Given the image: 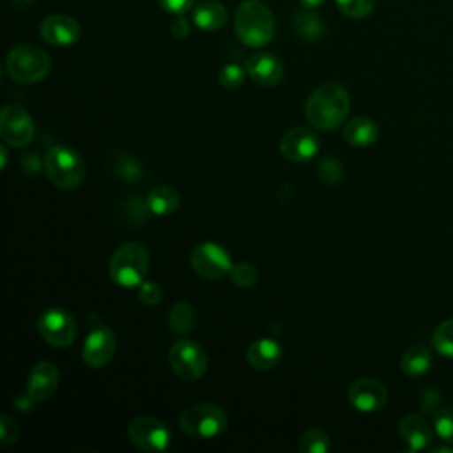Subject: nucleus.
Returning a JSON list of instances; mask_svg holds the SVG:
<instances>
[{"label":"nucleus","mask_w":453,"mask_h":453,"mask_svg":"<svg viewBox=\"0 0 453 453\" xmlns=\"http://www.w3.org/2000/svg\"><path fill=\"white\" fill-rule=\"evenodd\" d=\"M432 352L425 345H411L400 359V368L409 377H419L425 375L432 368Z\"/></svg>","instance_id":"5701e85b"},{"label":"nucleus","mask_w":453,"mask_h":453,"mask_svg":"<svg viewBox=\"0 0 453 453\" xmlns=\"http://www.w3.org/2000/svg\"><path fill=\"white\" fill-rule=\"evenodd\" d=\"M398 432L402 441L411 451L428 449L434 442V428L419 414H407L398 423Z\"/></svg>","instance_id":"a211bd4d"},{"label":"nucleus","mask_w":453,"mask_h":453,"mask_svg":"<svg viewBox=\"0 0 453 453\" xmlns=\"http://www.w3.org/2000/svg\"><path fill=\"white\" fill-rule=\"evenodd\" d=\"M168 363L172 372L182 380L200 379L209 366L207 352L200 343L189 338L177 340L168 350Z\"/></svg>","instance_id":"0eeeda50"},{"label":"nucleus","mask_w":453,"mask_h":453,"mask_svg":"<svg viewBox=\"0 0 453 453\" xmlns=\"http://www.w3.org/2000/svg\"><path fill=\"white\" fill-rule=\"evenodd\" d=\"M232 283L235 287H241V288H250L257 283L258 280V273H257V267L251 265L250 262H239V264H234L230 273H228Z\"/></svg>","instance_id":"c85d7f7f"},{"label":"nucleus","mask_w":453,"mask_h":453,"mask_svg":"<svg viewBox=\"0 0 453 453\" xmlns=\"http://www.w3.org/2000/svg\"><path fill=\"white\" fill-rule=\"evenodd\" d=\"M434 430L448 444H453V403L439 409L434 414Z\"/></svg>","instance_id":"cd10ccee"},{"label":"nucleus","mask_w":453,"mask_h":453,"mask_svg":"<svg viewBox=\"0 0 453 453\" xmlns=\"http://www.w3.org/2000/svg\"><path fill=\"white\" fill-rule=\"evenodd\" d=\"M127 437L134 448L147 453L165 451L172 442V432L168 426L152 416L134 418L127 425Z\"/></svg>","instance_id":"6e6552de"},{"label":"nucleus","mask_w":453,"mask_h":453,"mask_svg":"<svg viewBox=\"0 0 453 453\" xmlns=\"http://www.w3.org/2000/svg\"><path fill=\"white\" fill-rule=\"evenodd\" d=\"M292 28L304 41H317L326 32V27H324L320 16L311 12V9H304L297 14H294Z\"/></svg>","instance_id":"b1692460"},{"label":"nucleus","mask_w":453,"mask_h":453,"mask_svg":"<svg viewBox=\"0 0 453 453\" xmlns=\"http://www.w3.org/2000/svg\"><path fill=\"white\" fill-rule=\"evenodd\" d=\"M193 21L203 32H218L228 18L226 7L218 0H202L193 7Z\"/></svg>","instance_id":"aec40b11"},{"label":"nucleus","mask_w":453,"mask_h":453,"mask_svg":"<svg viewBox=\"0 0 453 453\" xmlns=\"http://www.w3.org/2000/svg\"><path fill=\"white\" fill-rule=\"evenodd\" d=\"M329 448V435L322 428H308L297 441V449L301 453H327Z\"/></svg>","instance_id":"a878e982"},{"label":"nucleus","mask_w":453,"mask_h":453,"mask_svg":"<svg viewBox=\"0 0 453 453\" xmlns=\"http://www.w3.org/2000/svg\"><path fill=\"white\" fill-rule=\"evenodd\" d=\"M149 264L150 257L143 244L134 241L124 242L113 251L108 262V274L113 283L124 288H133L145 280Z\"/></svg>","instance_id":"7ed1b4c3"},{"label":"nucleus","mask_w":453,"mask_h":453,"mask_svg":"<svg viewBox=\"0 0 453 453\" xmlns=\"http://www.w3.org/2000/svg\"><path fill=\"white\" fill-rule=\"evenodd\" d=\"M350 111L347 88L334 81L319 85L306 99L304 115L308 122L322 131H333L343 124Z\"/></svg>","instance_id":"f257e3e1"},{"label":"nucleus","mask_w":453,"mask_h":453,"mask_svg":"<svg viewBox=\"0 0 453 453\" xmlns=\"http://www.w3.org/2000/svg\"><path fill=\"white\" fill-rule=\"evenodd\" d=\"M39 34L48 44L67 48L80 41L81 27L76 18L58 12V14H50L41 21Z\"/></svg>","instance_id":"2eb2a0df"},{"label":"nucleus","mask_w":453,"mask_h":453,"mask_svg":"<svg viewBox=\"0 0 453 453\" xmlns=\"http://www.w3.org/2000/svg\"><path fill=\"white\" fill-rule=\"evenodd\" d=\"M0 152H2V168H5V163H7V149H5V143L0 147Z\"/></svg>","instance_id":"58836bf2"},{"label":"nucleus","mask_w":453,"mask_h":453,"mask_svg":"<svg viewBox=\"0 0 453 453\" xmlns=\"http://www.w3.org/2000/svg\"><path fill=\"white\" fill-rule=\"evenodd\" d=\"M111 170L122 177V179H127V180H136L140 175H142V168L138 165V161L131 156H111Z\"/></svg>","instance_id":"c756f323"},{"label":"nucleus","mask_w":453,"mask_h":453,"mask_svg":"<svg viewBox=\"0 0 453 453\" xmlns=\"http://www.w3.org/2000/svg\"><path fill=\"white\" fill-rule=\"evenodd\" d=\"M196 310L188 301H179L168 313V326L177 334H188L196 326Z\"/></svg>","instance_id":"393cba45"},{"label":"nucleus","mask_w":453,"mask_h":453,"mask_svg":"<svg viewBox=\"0 0 453 453\" xmlns=\"http://www.w3.org/2000/svg\"><path fill=\"white\" fill-rule=\"evenodd\" d=\"M234 30L242 44L262 48L274 35V14L262 0H244L235 11Z\"/></svg>","instance_id":"f03ea898"},{"label":"nucleus","mask_w":453,"mask_h":453,"mask_svg":"<svg viewBox=\"0 0 453 453\" xmlns=\"http://www.w3.org/2000/svg\"><path fill=\"white\" fill-rule=\"evenodd\" d=\"M39 334L46 343L57 349H65L76 340V322L71 313L62 308H50L37 320Z\"/></svg>","instance_id":"9d476101"},{"label":"nucleus","mask_w":453,"mask_h":453,"mask_svg":"<svg viewBox=\"0 0 453 453\" xmlns=\"http://www.w3.org/2000/svg\"><path fill=\"white\" fill-rule=\"evenodd\" d=\"M179 426L193 439H212L228 428V416L216 403H196L180 412Z\"/></svg>","instance_id":"423d86ee"},{"label":"nucleus","mask_w":453,"mask_h":453,"mask_svg":"<svg viewBox=\"0 0 453 453\" xmlns=\"http://www.w3.org/2000/svg\"><path fill=\"white\" fill-rule=\"evenodd\" d=\"M115 349H117L115 333L106 326H97L87 334L83 342V349H81L83 363L90 368H103L111 361Z\"/></svg>","instance_id":"4468645a"},{"label":"nucleus","mask_w":453,"mask_h":453,"mask_svg":"<svg viewBox=\"0 0 453 453\" xmlns=\"http://www.w3.org/2000/svg\"><path fill=\"white\" fill-rule=\"evenodd\" d=\"M248 76L262 87H274L283 80V62L267 51H257L246 60Z\"/></svg>","instance_id":"dca6fc26"},{"label":"nucleus","mask_w":453,"mask_h":453,"mask_svg":"<svg viewBox=\"0 0 453 453\" xmlns=\"http://www.w3.org/2000/svg\"><path fill=\"white\" fill-rule=\"evenodd\" d=\"M170 32L177 39H184V37L189 35L191 27H189V21L184 18V14H175V18L170 23Z\"/></svg>","instance_id":"e433bc0d"},{"label":"nucleus","mask_w":453,"mask_h":453,"mask_svg":"<svg viewBox=\"0 0 453 453\" xmlns=\"http://www.w3.org/2000/svg\"><path fill=\"white\" fill-rule=\"evenodd\" d=\"M334 2L345 16L354 19L366 18L375 7V0H334Z\"/></svg>","instance_id":"7c9ffc66"},{"label":"nucleus","mask_w":453,"mask_h":453,"mask_svg":"<svg viewBox=\"0 0 453 453\" xmlns=\"http://www.w3.org/2000/svg\"><path fill=\"white\" fill-rule=\"evenodd\" d=\"M19 437V426L18 423L9 418V416H2L0 418V448L7 449L11 448Z\"/></svg>","instance_id":"473e14b6"},{"label":"nucleus","mask_w":453,"mask_h":453,"mask_svg":"<svg viewBox=\"0 0 453 453\" xmlns=\"http://www.w3.org/2000/svg\"><path fill=\"white\" fill-rule=\"evenodd\" d=\"M35 134L32 117L16 104H7L0 111V136L9 147H27Z\"/></svg>","instance_id":"9b49d317"},{"label":"nucleus","mask_w":453,"mask_h":453,"mask_svg":"<svg viewBox=\"0 0 453 453\" xmlns=\"http://www.w3.org/2000/svg\"><path fill=\"white\" fill-rule=\"evenodd\" d=\"M161 297H163V290H161V287L157 283H154V281H142L138 285V299L143 304L154 306V304H157L161 301Z\"/></svg>","instance_id":"f704fd0d"},{"label":"nucleus","mask_w":453,"mask_h":453,"mask_svg":"<svg viewBox=\"0 0 453 453\" xmlns=\"http://www.w3.org/2000/svg\"><path fill=\"white\" fill-rule=\"evenodd\" d=\"M377 136H379L377 124L365 115L350 119L343 127L345 142L354 147H368L377 140Z\"/></svg>","instance_id":"412c9836"},{"label":"nucleus","mask_w":453,"mask_h":453,"mask_svg":"<svg viewBox=\"0 0 453 453\" xmlns=\"http://www.w3.org/2000/svg\"><path fill=\"white\" fill-rule=\"evenodd\" d=\"M319 175L327 184H336L342 179V165L336 159L324 157L319 163Z\"/></svg>","instance_id":"72a5a7b5"},{"label":"nucleus","mask_w":453,"mask_h":453,"mask_svg":"<svg viewBox=\"0 0 453 453\" xmlns=\"http://www.w3.org/2000/svg\"><path fill=\"white\" fill-rule=\"evenodd\" d=\"M349 403L359 412H375L388 402V388L373 377L354 380L347 391Z\"/></svg>","instance_id":"ddd939ff"},{"label":"nucleus","mask_w":453,"mask_h":453,"mask_svg":"<svg viewBox=\"0 0 453 453\" xmlns=\"http://www.w3.org/2000/svg\"><path fill=\"white\" fill-rule=\"evenodd\" d=\"M326 0H299V4H301V7H304V9H317V7H320L322 4H324Z\"/></svg>","instance_id":"4c0bfd02"},{"label":"nucleus","mask_w":453,"mask_h":453,"mask_svg":"<svg viewBox=\"0 0 453 453\" xmlns=\"http://www.w3.org/2000/svg\"><path fill=\"white\" fill-rule=\"evenodd\" d=\"M50 69V55L35 44H18L5 58V71L18 83H37L48 76Z\"/></svg>","instance_id":"39448f33"},{"label":"nucleus","mask_w":453,"mask_h":453,"mask_svg":"<svg viewBox=\"0 0 453 453\" xmlns=\"http://www.w3.org/2000/svg\"><path fill=\"white\" fill-rule=\"evenodd\" d=\"M283 356L281 345L273 338H258L250 343L246 350L248 365L258 372H267L274 368Z\"/></svg>","instance_id":"6ab92c4d"},{"label":"nucleus","mask_w":453,"mask_h":453,"mask_svg":"<svg viewBox=\"0 0 453 453\" xmlns=\"http://www.w3.org/2000/svg\"><path fill=\"white\" fill-rule=\"evenodd\" d=\"M189 264L191 269L205 280H221L230 273L234 265L228 251L211 241L200 242L191 250Z\"/></svg>","instance_id":"1a4fd4ad"},{"label":"nucleus","mask_w":453,"mask_h":453,"mask_svg":"<svg viewBox=\"0 0 453 453\" xmlns=\"http://www.w3.org/2000/svg\"><path fill=\"white\" fill-rule=\"evenodd\" d=\"M147 205L152 214L156 216H168L173 214L179 205H180V195L175 188L172 186H156L149 195H147Z\"/></svg>","instance_id":"4be33fe9"},{"label":"nucleus","mask_w":453,"mask_h":453,"mask_svg":"<svg viewBox=\"0 0 453 453\" xmlns=\"http://www.w3.org/2000/svg\"><path fill=\"white\" fill-rule=\"evenodd\" d=\"M44 172L58 189H76L85 179L83 157L67 145H55L44 156Z\"/></svg>","instance_id":"20e7f679"},{"label":"nucleus","mask_w":453,"mask_h":453,"mask_svg":"<svg viewBox=\"0 0 453 453\" xmlns=\"http://www.w3.org/2000/svg\"><path fill=\"white\" fill-rule=\"evenodd\" d=\"M58 388V370L50 361H39L28 373L27 395L34 402H44L53 396Z\"/></svg>","instance_id":"f3484780"},{"label":"nucleus","mask_w":453,"mask_h":453,"mask_svg":"<svg viewBox=\"0 0 453 453\" xmlns=\"http://www.w3.org/2000/svg\"><path fill=\"white\" fill-rule=\"evenodd\" d=\"M157 2L163 7V11H166L170 14H184L195 4V0H157Z\"/></svg>","instance_id":"c9c22d12"},{"label":"nucleus","mask_w":453,"mask_h":453,"mask_svg":"<svg viewBox=\"0 0 453 453\" xmlns=\"http://www.w3.org/2000/svg\"><path fill=\"white\" fill-rule=\"evenodd\" d=\"M246 74H248L246 67H242L239 64H226L221 67L218 80H219L221 87H225V88H237L244 83Z\"/></svg>","instance_id":"2f4dec72"},{"label":"nucleus","mask_w":453,"mask_h":453,"mask_svg":"<svg viewBox=\"0 0 453 453\" xmlns=\"http://www.w3.org/2000/svg\"><path fill=\"white\" fill-rule=\"evenodd\" d=\"M434 350L444 357H453V319L441 322L432 334Z\"/></svg>","instance_id":"bb28decb"},{"label":"nucleus","mask_w":453,"mask_h":453,"mask_svg":"<svg viewBox=\"0 0 453 453\" xmlns=\"http://www.w3.org/2000/svg\"><path fill=\"white\" fill-rule=\"evenodd\" d=\"M320 149V140L310 127L296 126L290 127L280 140V152L285 159L292 163H306L317 156Z\"/></svg>","instance_id":"f8f14e48"}]
</instances>
